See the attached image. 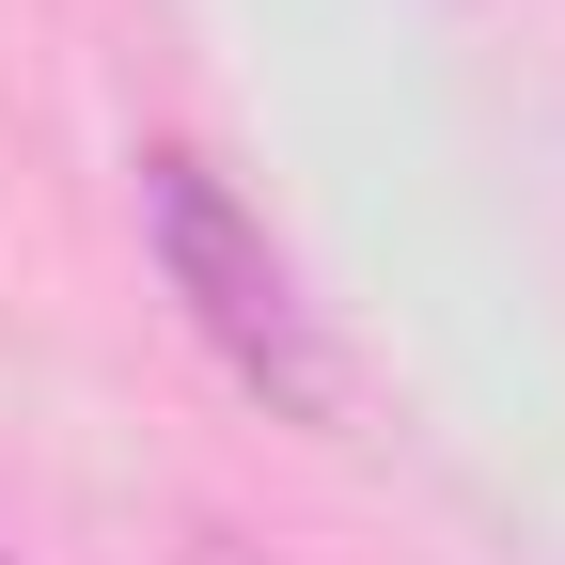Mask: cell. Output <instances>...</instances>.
I'll return each instance as SVG.
<instances>
[{
  "label": "cell",
  "mask_w": 565,
  "mask_h": 565,
  "mask_svg": "<svg viewBox=\"0 0 565 565\" xmlns=\"http://www.w3.org/2000/svg\"><path fill=\"white\" fill-rule=\"evenodd\" d=\"M141 252H158V282L189 299V330L221 345L282 424H330V408H345V362H330V330H315V299H299V267L267 252V221L189 158V141L141 158Z\"/></svg>",
  "instance_id": "obj_1"
}]
</instances>
